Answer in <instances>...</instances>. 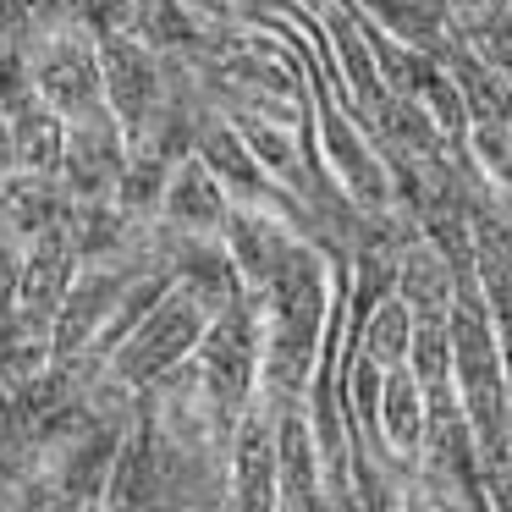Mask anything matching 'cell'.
Masks as SVG:
<instances>
[{
    "label": "cell",
    "mask_w": 512,
    "mask_h": 512,
    "mask_svg": "<svg viewBox=\"0 0 512 512\" xmlns=\"http://www.w3.org/2000/svg\"><path fill=\"white\" fill-rule=\"evenodd\" d=\"M331 259L320 254V243L298 237L287 248V259L276 265V276L254 292L259 309V397L287 402L309 391V375L320 364L325 347V320H331Z\"/></svg>",
    "instance_id": "obj_1"
},
{
    "label": "cell",
    "mask_w": 512,
    "mask_h": 512,
    "mask_svg": "<svg viewBox=\"0 0 512 512\" xmlns=\"http://www.w3.org/2000/svg\"><path fill=\"white\" fill-rule=\"evenodd\" d=\"M204 325H210V309H204L188 287L171 281V287L160 292L155 309H149L144 320H138L133 331L105 353V369H111L116 380H127L133 391H144L149 380H160L166 369H177L182 358H193Z\"/></svg>",
    "instance_id": "obj_2"
},
{
    "label": "cell",
    "mask_w": 512,
    "mask_h": 512,
    "mask_svg": "<svg viewBox=\"0 0 512 512\" xmlns=\"http://www.w3.org/2000/svg\"><path fill=\"white\" fill-rule=\"evenodd\" d=\"M23 72L56 116L100 105V39L83 23H34L23 39Z\"/></svg>",
    "instance_id": "obj_3"
},
{
    "label": "cell",
    "mask_w": 512,
    "mask_h": 512,
    "mask_svg": "<svg viewBox=\"0 0 512 512\" xmlns=\"http://www.w3.org/2000/svg\"><path fill=\"white\" fill-rule=\"evenodd\" d=\"M193 369L204 380V397L215 402L226 424L243 413V402L254 397L259 386V309H254V292L232 298L226 309L210 314L199 347H193Z\"/></svg>",
    "instance_id": "obj_4"
},
{
    "label": "cell",
    "mask_w": 512,
    "mask_h": 512,
    "mask_svg": "<svg viewBox=\"0 0 512 512\" xmlns=\"http://www.w3.org/2000/svg\"><path fill=\"white\" fill-rule=\"evenodd\" d=\"M127 166V127L111 116V105H89L78 116H61V155L56 177L72 199H111Z\"/></svg>",
    "instance_id": "obj_5"
},
{
    "label": "cell",
    "mask_w": 512,
    "mask_h": 512,
    "mask_svg": "<svg viewBox=\"0 0 512 512\" xmlns=\"http://www.w3.org/2000/svg\"><path fill=\"white\" fill-rule=\"evenodd\" d=\"M226 507H276V413L265 397H248L226 435Z\"/></svg>",
    "instance_id": "obj_6"
},
{
    "label": "cell",
    "mask_w": 512,
    "mask_h": 512,
    "mask_svg": "<svg viewBox=\"0 0 512 512\" xmlns=\"http://www.w3.org/2000/svg\"><path fill=\"white\" fill-rule=\"evenodd\" d=\"M122 430L127 424L89 419V413H83V419L56 441L45 474H50V485H56L61 507H100L105 479H111V463H116V446H122Z\"/></svg>",
    "instance_id": "obj_7"
},
{
    "label": "cell",
    "mask_w": 512,
    "mask_h": 512,
    "mask_svg": "<svg viewBox=\"0 0 512 512\" xmlns=\"http://www.w3.org/2000/svg\"><path fill=\"white\" fill-rule=\"evenodd\" d=\"M100 94L111 116L127 127V138L149 122L160 105V56L133 34V28H111L100 34Z\"/></svg>",
    "instance_id": "obj_8"
},
{
    "label": "cell",
    "mask_w": 512,
    "mask_h": 512,
    "mask_svg": "<svg viewBox=\"0 0 512 512\" xmlns=\"http://www.w3.org/2000/svg\"><path fill=\"white\" fill-rule=\"evenodd\" d=\"M155 232H160V259H166L171 281L188 287L210 314L248 292L237 265H232V254H226V243H221V232H171L160 221H155Z\"/></svg>",
    "instance_id": "obj_9"
},
{
    "label": "cell",
    "mask_w": 512,
    "mask_h": 512,
    "mask_svg": "<svg viewBox=\"0 0 512 512\" xmlns=\"http://www.w3.org/2000/svg\"><path fill=\"white\" fill-rule=\"evenodd\" d=\"M265 408L276 413V507H292V512L325 507V496H320V446H314L303 397L265 402Z\"/></svg>",
    "instance_id": "obj_10"
},
{
    "label": "cell",
    "mask_w": 512,
    "mask_h": 512,
    "mask_svg": "<svg viewBox=\"0 0 512 512\" xmlns=\"http://www.w3.org/2000/svg\"><path fill=\"white\" fill-rule=\"evenodd\" d=\"M221 243H226V254H232L243 287L259 292L270 276H276L281 259H287V248L298 243V232H292L270 204H232L226 221H221Z\"/></svg>",
    "instance_id": "obj_11"
},
{
    "label": "cell",
    "mask_w": 512,
    "mask_h": 512,
    "mask_svg": "<svg viewBox=\"0 0 512 512\" xmlns=\"http://www.w3.org/2000/svg\"><path fill=\"white\" fill-rule=\"evenodd\" d=\"M72 270H78V248L67 237V221H56L50 232H39L34 243H23V270H17V314L34 325L56 320V303L67 292Z\"/></svg>",
    "instance_id": "obj_12"
},
{
    "label": "cell",
    "mask_w": 512,
    "mask_h": 512,
    "mask_svg": "<svg viewBox=\"0 0 512 512\" xmlns=\"http://www.w3.org/2000/svg\"><path fill=\"white\" fill-rule=\"evenodd\" d=\"M67 204H72V193L61 188L56 171H34V166L0 171V232L12 243H34L39 232L67 221Z\"/></svg>",
    "instance_id": "obj_13"
},
{
    "label": "cell",
    "mask_w": 512,
    "mask_h": 512,
    "mask_svg": "<svg viewBox=\"0 0 512 512\" xmlns=\"http://www.w3.org/2000/svg\"><path fill=\"white\" fill-rule=\"evenodd\" d=\"M226 210H232V199H226V188L215 182V171L204 166L199 155H182L166 177L155 221L171 226V232H221Z\"/></svg>",
    "instance_id": "obj_14"
},
{
    "label": "cell",
    "mask_w": 512,
    "mask_h": 512,
    "mask_svg": "<svg viewBox=\"0 0 512 512\" xmlns=\"http://www.w3.org/2000/svg\"><path fill=\"white\" fill-rule=\"evenodd\" d=\"M100 507H160V435L149 424L144 402H138V413L122 430V446H116Z\"/></svg>",
    "instance_id": "obj_15"
},
{
    "label": "cell",
    "mask_w": 512,
    "mask_h": 512,
    "mask_svg": "<svg viewBox=\"0 0 512 512\" xmlns=\"http://www.w3.org/2000/svg\"><path fill=\"white\" fill-rule=\"evenodd\" d=\"M391 292L408 303L413 320H446V314H452V298H457V276H452V265L435 254L430 237H413L397 259V287Z\"/></svg>",
    "instance_id": "obj_16"
},
{
    "label": "cell",
    "mask_w": 512,
    "mask_h": 512,
    "mask_svg": "<svg viewBox=\"0 0 512 512\" xmlns=\"http://www.w3.org/2000/svg\"><path fill=\"white\" fill-rule=\"evenodd\" d=\"M232 116V127L243 133V144L254 149V160L270 171V177L281 182V188L298 193L303 177H309V149H303V127L292 122H276V116H259V111H226Z\"/></svg>",
    "instance_id": "obj_17"
},
{
    "label": "cell",
    "mask_w": 512,
    "mask_h": 512,
    "mask_svg": "<svg viewBox=\"0 0 512 512\" xmlns=\"http://www.w3.org/2000/svg\"><path fill=\"white\" fill-rule=\"evenodd\" d=\"M0 111H6V133H12V166L56 171V155H61V116L34 94V83H23L12 100H0Z\"/></svg>",
    "instance_id": "obj_18"
},
{
    "label": "cell",
    "mask_w": 512,
    "mask_h": 512,
    "mask_svg": "<svg viewBox=\"0 0 512 512\" xmlns=\"http://www.w3.org/2000/svg\"><path fill=\"white\" fill-rule=\"evenodd\" d=\"M133 34L155 56H199L210 12H199L193 0H133Z\"/></svg>",
    "instance_id": "obj_19"
},
{
    "label": "cell",
    "mask_w": 512,
    "mask_h": 512,
    "mask_svg": "<svg viewBox=\"0 0 512 512\" xmlns=\"http://www.w3.org/2000/svg\"><path fill=\"white\" fill-rule=\"evenodd\" d=\"M375 430H380V441H386L397 457L419 452V435H424V386L413 380L408 364H391L386 375H380Z\"/></svg>",
    "instance_id": "obj_20"
},
{
    "label": "cell",
    "mask_w": 512,
    "mask_h": 512,
    "mask_svg": "<svg viewBox=\"0 0 512 512\" xmlns=\"http://www.w3.org/2000/svg\"><path fill=\"white\" fill-rule=\"evenodd\" d=\"M149 221H133L116 199H72L67 204V237L78 248V259H100L116 254V248L138 243Z\"/></svg>",
    "instance_id": "obj_21"
},
{
    "label": "cell",
    "mask_w": 512,
    "mask_h": 512,
    "mask_svg": "<svg viewBox=\"0 0 512 512\" xmlns=\"http://www.w3.org/2000/svg\"><path fill=\"white\" fill-rule=\"evenodd\" d=\"M166 287H171V270H166V265H149L144 276H138L133 287L122 292V298H116V309L100 320V331H94V342L83 347V353H89L94 364H105V353H111V347L122 342V336L133 331V325L144 320L149 309H155V303H160V292H166Z\"/></svg>",
    "instance_id": "obj_22"
},
{
    "label": "cell",
    "mask_w": 512,
    "mask_h": 512,
    "mask_svg": "<svg viewBox=\"0 0 512 512\" xmlns=\"http://www.w3.org/2000/svg\"><path fill=\"white\" fill-rule=\"evenodd\" d=\"M408 336H413V314H408V303L391 292V298H380L375 309L364 314V325L353 331V353H364V358H375L380 369H391V364L408 358Z\"/></svg>",
    "instance_id": "obj_23"
},
{
    "label": "cell",
    "mask_w": 512,
    "mask_h": 512,
    "mask_svg": "<svg viewBox=\"0 0 512 512\" xmlns=\"http://www.w3.org/2000/svg\"><path fill=\"white\" fill-rule=\"evenodd\" d=\"M56 358L50 347V331L34 320H23L17 309L0 314V391H12L17 380H28L34 369H45Z\"/></svg>",
    "instance_id": "obj_24"
},
{
    "label": "cell",
    "mask_w": 512,
    "mask_h": 512,
    "mask_svg": "<svg viewBox=\"0 0 512 512\" xmlns=\"http://www.w3.org/2000/svg\"><path fill=\"white\" fill-rule=\"evenodd\" d=\"M402 364L413 369V380H419V386L452 375V331H446V320H413L408 358H402Z\"/></svg>",
    "instance_id": "obj_25"
},
{
    "label": "cell",
    "mask_w": 512,
    "mask_h": 512,
    "mask_svg": "<svg viewBox=\"0 0 512 512\" xmlns=\"http://www.w3.org/2000/svg\"><path fill=\"white\" fill-rule=\"evenodd\" d=\"M72 23H83L94 39L111 28H133V0H72Z\"/></svg>",
    "instance_id": "obj_26"
},
{
    "label": "cell",
    "mask_w": 512,
    "mask_h": 512,
    "mask_svg": "<svg viewBox=\"0 0 512 512\" xmlns=\"http://www.w3.org/2000/svg\"><path fill=\"white\" fill-rule=\"evenodd\" d=\"M28 28H34L28 0H0V50H23Z\"/></svg>",
    "instance_id": "obj_27"
},
{
    "label": "cell",
    "mask_w": 512,
    "mask_h": 512,
    "mask_svg": "<svg viewBox=\"0 0 512 512\" xmlns=\"http://www.w3.org/2000/svg\"><path fill=\"white\" fill-rule=\"evenodd\" d=\"M17 270H23V243L0 232V314L17 309Z\"/></svg>",
    "instance_id": "obj_28"
},
{
    "label": "cell",
    "mask_w": 512,
    "mask_h": 512,
    "mask_svg": "<svg viewBox=\"0 0 512 512\" xmlns=\"http://www.w3.org/2000/svg\"><path fill=\"white\" fill-rule=\"evenodd\" d=\"M12 166V133H6V111H0V171Z\"/></svg>",
    "instance_id": "obj_29"
},
{
    "label": "cell",
    "mask_w": 512,
    "mask_h": 512,
    "mask_svg": "<svg viewBox=\"0 0 512 512\" xmlns=\"http://www.w3.org/2000/svg\"><path fill=\"white\" fill-rule=\"evenodd\" d=\"M0 441H12V424H6V391H0Z\"/></svg>",
    "instance_id": "obj_30"
}]
</instances>
